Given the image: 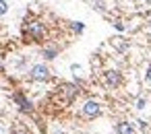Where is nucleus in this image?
I'll list each match as a JSON object with an SVG mask.
<instances>
[{"label": "nucleus", "instance_id": "f257e3e1", "mask_svg": "<svg viewBox=\"0 0 151 134\" xmlns=\"http://www.w3.org/2000/svg\"><path fill=\"white\" fill-rule=\"evenodd\" d=\"M21 33H23V39L29 41V43H31V41H33V43H42V41H46V37H48L46 23H44L42 19H37V17H27V19L23 21Z\"/></svg>", "mask_w": 151, "mask_h": 134}, {"label": "nucleus", "instance_id": "f03ea898", "mask_svg": "<svg viewBox=\"0 0 151 134\" xmlns=\"http://www.w3.org/2000/svg\"><path fill=\"white\" fill-rule=\"evenodd\" d=\"M52 78V74H50V68L46 66V64H35V66H31V70H29V81H33V83H46V81H50Z\"/></svg>", "mask_w": 151, "mask_h": 134}, {"label": "nucleus", "instance_id": "7ed1b4c3", "mask_svg": "<svg viewBox=\"0 0 151 134\" xmlns=\"http://www.w3.org/2000/svg\"><path fill=\"white\" fill-rule=\"evenodd\" d=\"M122 72L120 70H106L104 74H101V83H104V87L106 89H118L120 85H122Z\"/></svg>", "mask_w": 151, "mask_h": 134}, {"label": "nucleus", "instance_id": "20e7f679", "mask_svg": "<svg viewBox=\"0 0 151 134\" xmlns=\"http://www.w3.org/2000/svg\"><path fill=\"white\" fill-rule=\"evenodd\" d=\"M99 113H101V105L97 101H93V99L85 101V105L81 107V115L85 120H95V118H99Z\"/></svg>", "mask_w": 151, "mask_h": 134}, {"label": "nucleus", "instance_id": "39448f33", "mask_svg": "<svg viewBox=\"0 0 151 134\" xmlns=\"http://www.w3.org/2000/svg\"><path fill=\"white\" fill-rule=\"evenodd\" d=\"M58 93L64 97V101H66V103H70V101H73V99L79 95V89H77L75 85H68V83H64V85H60V87H58Z\"/></svg>", "mask_w": 151, "mask_h": 134}, {"label": "nucleus", "instance_id": "423d86ee", "mask_svg": "<svg viewBox=\"0 0 151 134\" xmlns=\"http://www.w3.org/2000/svg\"><path fill=\"white\" fill-rule=\"evenodd\" d=\"M13 99H15V103H19L21 111H33L31 101H29V99H25V95H23V93H15V95H13Z\"/></svg>", "mask_w": 151, "mask_h": 134}, {"label": "nucleus", "instance_id": "0eeeda50", "mask_svg": "<svg viewBox=\"0 0 151 134\" xmlns=\"http://www.w3.org/2000/svg\"><path fill=\"white\" fill-rule=\"evenodd\" d=\"M116 134H137V132H134V128H132L130 122L122 120V122L116 124Z\"/></svg>", "mask_w": 151, "mask_h": 134}, {"label": "nucleus", "instance_id": "6e6552de", "mask_svg": "<svg viewBox=\"0 0 151 134\" xmlns=\"http://www.w3.org/2000/svg\"><path fill=\"white\" fill-rule=\"evenodd\" d=\"M42 54H44V58H46V60H54V58H56V54H58V48H56V46H48V48H44V52H42Z\"/></svg>", "mask_w": 151, "mask_h": 134}, {"label": "nucleus", "instance_id": "1a4fd4ad", "mask_svg": "<svg viewBox=\"0 0 151 134\" xmlns=\"http://www.w3.org/2000/svg\"><path fill=\"white\" fill-rule=\"evenodd\" d=\"M11 134H33V132H31L27 126H23V124H17V126H13Z\"/></svg>", "mask_w": 151, "mask_h": 134}, {"label": "nucleus", "instance_id": "9d476101", "mask_svg": "<svg viewBox=\"0 0 151 134\" xmlns=\"http://www.w3.org/2000/svg\"><path fill=\"white\" fill-rule=\"evenodd\" d=\"M9 13V4H6V0H0V17L6 15Z\"/></svg>", "mask_w": 151, "mask_h": 134}, {"label": "nucleus", "instance_id": "9b49d317", "mask_svg": "<svg viewBox=\"0 0 151 134\" xmlns=\"http://www.w3.org/2000/svg\"><path fill=\"white\" fill-rule=\"evenodd\" d=\"M70 27H73V31H75V33H83V29H85V25H83V23H73Z\"/></svg>", "mask_w": 151, "mask_h": 134}, {"label": "nucleus", "instance_id": "f8f14e48", "mask_svg": "<svg viewBox=\"0 0 151 134\" xmlns=\"http://www.w3.org/2000/svg\"><path fill=\"white\" fill-rule=\"evenodd\" d=\"M145 78L151 83V64H149V66H147V70H145Z\"/></svg>", "mask_w": 151, "mask_h": 134}, {"label": "nucleus", "instance_id": "ddd939ff", "mask_svg": "<svg viewBox=\"0 0 151 134\" xmlns=\"http://www.w3.org/2000/svg\"><path fill=\"white\" fill-rule=\"evenodd\" d=\"M137 107L143 109V107H145V99H139V101H137Z\"/></svg>", "mask_w": 151, "mask_h": 134}, {"label": "nucleus", "instance_id": "4468645a", "mask_svg": "<svg viewBox=\"0 0 151 134\" xmlns=\"http://www.w3.org/2000/svg\"><path fill=\"white\" fill-rule=\"evenodd\" d=\"M4 70V60H2V56H0V72Z\"/></svg>", "mask_w": 151, "mask_h": 134}, {"label": "nucleus", "instance_id": "2eb2a0df", "mask_svg": "<svg viewBox=\"0 0 151 134\" xmlns=\"http://www.w3.org/2000/svg\"><path fill=\"white\" fill-rule=\"evenodd\" d=\"M149 35H151V21H149Z\"/></svg>", "mask_w": 151, "mask_h": 134}]
</instances>
